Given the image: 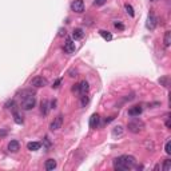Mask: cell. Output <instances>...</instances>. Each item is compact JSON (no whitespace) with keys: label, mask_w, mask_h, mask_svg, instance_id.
<instances>
[{"label":"cell","mask_w":171,"mask_h":171,"mask_svg":"<svg viewBox=\"0 0 171 171\" xmlns=\"http://www.w3.org/2000/svg\"><path fill=\"white\" fill-rule=\"evenodd\" d=\"M56 104H58L56 99H53V100L51 102V107H49V109H56Z\"/></svg>","instance_id":"cell-30"},{"label":"cell","mask_w":171,"mask_h":171,"mask_svg":"<svg viewBox=\"0 0 171 171\" xmlns=\"http://www.w3.org/2000/svg\"><path fill=\"white\" fill-rule=\"evenodd\" d=\"M48 110H49V106H48V100H42V103H40V112H42L43 115H47L48 114Z\"/></svg>","instance_id":"cell-15"},{"label":"cell","mask_w":171,"mask_h":171,"mask_svg":"<svg viewBox=\"0 0 171 171\" xmlns=\"http://www.w3.org/2000/svg\"><path fill=\"white\" fill-rule=\"evenodd\" d=\"M70 76H71V78H75V76H76V71L75 70H71L70 71Z\"/></svg>","instance_id":"cell-31"},{"label":"cell","mask_w":171,"mask_h":171,"mask_svg":"<svg viewBox=\"0 0 171 171\" xmlns=\"http://www.w3.org/2000/svg\"><path fill=\"white\" fill-rule=\"evenodd\" d=\"M156 24H158V17L155 16L154 12H150L148 13V17H147V23H146V28L150 30V31H154Z\"/></svg>","instance_id":"cell-4"},{"label":"cell","mask_w":171,"mask_h":171,"mask_svg":"<svg viewBox=\"0 0 171 171\" xmlns=\"http://www.w3.org/2000/svg\"><path fill=\"white\" fill-rule=\"evenodd\" d=\"M60 83H62V79H58L56 82L53 83V86H52V87H53V88H58V87H59V84H60Z\"/></svg>","instance_id":"cell-29"},{"label":"cell","mask_w":171,"mask_h":171,"mask_svg":"<svg viewBox=\"0 0 171 171\" xmlns=\"http://www.w3.org/2000/svg\"><path fill=\"white\" fill-rule=\"evenodd\" d=\"M164 151H166V154H171V141H167L166 142V145H164Z\"/></svg>","instance_id":"cell-25"},{"label":"cell","mask_w":171,"mask_h":171,"mask_svg":"<svg viewBox=\"0 0 171 171\" xmlns=\"http://www.w3.org/2000/svg\"><path fill=\"white\" fill-rule=\"evenodd\" d=\"M48 84L47 79L43 78V76H35V78L31 80V86L32 87H36V88H40V87H46Z\"/></svg>","instance_id":"cell-5"},{"label":"cell","mask_w":171,"mask_h":171,"mask_svg":"<svg viewBox=\"0 0 171 171\" xmlns=\"http://www.w3.org/2000/svg\"><path fill=\"white\" fill-rule=\"evenodd\" d=\"M151 2H156V0H151Z\"/></svg>","instance_id":"cell-36"},{"label":"cell","mask_w":171,"mask_h":171,"mask_svg":"<svg viewBox=\"0 0 171 171\" xmlns=\"http://www.w3.org/2000/svg\"><path fill=\"white\" fill-rule=\"evenodd\" d=\"M13 120H15L16 124H23V116L17 111H13Z\"/></svg>","instance_id":"cell-19"},{"label":"cell","mask_w":171,"mask_h":171,"mask_svg":"<svg viewBox=\"0 0 171 171\" xmlns=\"http://www.w3.org/2000/svg\"><path fill=\"white\" fill-rule=\"evenodd\" d=\"M123 132H124V130H123V127L120 124H118V126H115L114 128H112V136L114 138H116V136H122L123 135Z\"/></svg>","instance_id":"cell-14"},{"label":"cell","mask_w":171,"mask_h":171,"mask_svg":"<svg viewBox=\"0 0 171 171\" xmlns=\"http://www.w3.org/2000/svg\"><path fill=\"white\" fill-rule=\"evenodd\" d=\"M143 112V107L142 106H132L128 109V115L130 116H139Z\"/></svg>","instance_id":"cell-10"},{"label":"cell","mask_w":171,"mask_h":171,"mask_svg":"<svg viewBox=\"0 0 171 171\" xmlns=\"http://www.w3.org/2000/svg\"><path fill=\"white\" fill-rule=\"evenodd\" d=\"M15 106H16L15 100H8L6 104H4V107H6L7 110H13V109H15Z\"/></svg>","instance_id":"cell-23"},{"label":"cell","mask_w":171,"mask_h":171,"mask_svg":"<svg viewBox=\"0 0 171 171\" xmlns=\"http://www.w3.org/2000/svg\"><path fill=\"white\" fill-rule=\"evenodd\" d=\"M163 43H164V47H169L170 46V43H171V32H170V31H166V32H164Z\"/></svg>","instance_id":"cell-20"},{"label":"cell","mask_w":171,"mask_h":171,"mask_svg":"<svg viewBox=\"0 0 171 171\" xmlns=\"http://www.w3.org/2000/svg\"><path fill=\"white\" fill-rule=\"evenodd\" d=\"M40 147H42V145H40L39 142H30L28 145H27V148H28L30 151H38V150H40Z\"/></svg>","instance_id":"cell-16"},{"label":"cell","mask_w":171,"mask_h":171,"mask_svg":"<svg viewBox=\"0 0 171 171\" xmlns=\"http://www.w3.org/2000/svg\"><path fill=\"white\" fill-rule=\"evenodd\" d=\"M114 25H115V28H118V30H124V25L122 23H119V21H114Z\"/></svg>","instance_id":"cell-28"},{"label":"cell","mask_w":171,"mask_h":171,"mask_svg":"<svg viewBox=\"0 0 171 171\" xmlns=\"http://www.w3.org/2000/svg\"><path fill=\"white\" fill-rule=\"evenodd\" d=\"M20 150V143L17 141H11L8 143V151L10 152H17Z\"/></svg>","instance_id":"cell-12"},{"label":"cell","mask_w":171,"mask_h":171,"mask_svg":"<svg viewBox=\"0 0 171 171\" xmlns=\"http://www.w3.org/2000/svg\"><path fill=\"white\" fill-rule=\"evenodd\" d=\"M56 166H58V163H56L55 159H47V160H46V164H44V167H46L47 171H52V170L56 169Z\"/></svg>","instance_id":"cell-13"},{"label":"cell","mask_w":171,"mask_h":171,"mask_svg":"<svg viewBox=\"0 0 171 171\" xmlns=\"http://www.w3.org/2000/svg\"><path fill=\"white\" fill-rule=\"evenodd\" d=\"M63 35H66V30L60 28V30H59V36H63Z\"/></svg>","instance_id":"cell-32"},{"label":"cell","mask_w":171,"mask_h":171,"mask_svg":"<svg viewBox=\"0 0 171 171\" xmlns=\"http://www.w3.org/2000/svg\"><path fill=\"white\" fill-rule=\"evenodd\" d=\"M124 10H126V12H127L130 16H134V15H135L134 8H132L131 6H130V4H126V6H124Z\"/></svg>","instance_id":"cell-24"},{"label":"cell","mask_w":171,"mask_h":171,"mask_svg":"<svg viewBox=\"0 0 171 171\" xmlns=\"http://www.w3.org/2000/svg\"><path fill=\"white\" fill-rule=\"evenodd\" d=\"M136 159L132 155H120L118 158L114 159V169L118 171H126V170H131L135 167Z\"/></svg>","instance_id":"cell-1"},{"label":"cell","mask_w":171,"mask_h":171,"mask_svg":"<svg viewBox=\"0 0 171 171\" xmlns=\"http://www.w3.org/2000/svg\"><path fill=\"white\" fill-rule=\"evenodd\" d=\"M99 123H100V116H99V114H92L91 118H90V127L91 128H96Z\"/></svg>","instance_id":"cell-11"},{"label":"cell","mask_w":171,"mask_h":171,"mask_svg":"<svg viewBox=\"0 0 171 171\" xmlns=\"http://www.w3.org/2000/svg\"><path fill=\"white\" fill-rule=\"evenodd\" d=\"M90 90V84L87 80H82L80 83H78V92L79 95H84V94H87Z\"/></svg>","instance_id":"cell-9"},{"label":"cell","mask_w":171,"mask_h":171,"mask_svg":"<svg viewBox=\"0 0 171 171\" xmlns=\"http://www.w3.org/2000/svg\"><path fill=\"white\" fill-rule=\"evenodd\" d=\"M17 95L21 99V109L25 111L32 110L35 104H36V96H35V92L32 90H23Z\"/></svg>","instance_id":"cell-2"},{"label":"cell","mask_w":171,"mask_h":171,"mask_svg":"<svg viewBox=\"0 0 171 171\" xmlns=\"http://www.w3.org/2000/svg\"><path fill=\"white\" fill-rule=\"evenodd\" d=\"M99 34H100V36H102L103 39H104V40H107V42L112 40V35H111V32H109V31L100 30V31H99Z\"/></svg>","instance_id":"cell-18"},{"label":"cell","mask_w":171,"mask_h":171,"mask_svg":"<svg viewBox=\"0 0 171 171\" xmlns=\"http://www.w3.org/2000/svg\"><path fill=\"white\" fill-rule=\"evenodd\" d=\"M114 119H115V116H110L109 119H106V123H110V122H112Z\"/></svg>","instance_id":"cell-34"},{"label":"cell","mask_w":171,"mask_h":171,"mask_svg":"<svg viewBox=\"0 0 171 171\" xmlns=\"http://www.w3.org/2000/svg\"><path fill=\"white\" fill-rule=\"evenodd\" d=\"M90 102V96L87 95V94H84V95H80V106L82 107H86L88 104Z\"/></svg>","instance_id":"cell-21"},{"label":"cell","mask_w":171,"mask_h":171,"mask_svg":"<svg viewBox=\"0 0 171 171\" xmlns=\"http://www.w3.org/2000/svg\"><path fill=\"white\" fill-rule=\"evenodd\" d=\"M159 83L163 84L164 87H167V86H169V79L167 78H162V79H159Z\"/></svg>","instance_id":"cell-27"},{"label":"cell","mask_w":171,"mask_h":171,"mask_svg":"<svg viewBox=\"0 0 171 171\" xmlns=\"http://www.w3.org/2000/svg\"><path fill=\"white\" fill-rule=\"evenodd\" d=\"M171 170V159H164L163 162V171H170Z\"/></svg>","instance_id":"cell-22"},{"label":"cell","mask_w":171,"mask_h":171,"mask_svg":"<svg viewBox=\"0 0 171 171\" xmlns=\"http://www.w3.org/2000/svg\"><path fill=\"white\" fill-rule=\"evenodd\" d=\"M62 124H63V115H58L49 124V130L51 131H58L59 128H62Z\"/></svg>","instance_id":"cell-7"},{"label":"cell","mask_w":171,"mask_h":171,"mask_svg":"<svg viewBox=\"0 0 171 171\" xmlns=\"http://www.w3.org/2000/svg\"><path fill=\"white\" fill-rule=\"evenodd\" d=\"M107 0H94V6H98V7H100L103 6V4H106Z\"/></svg>","instance_id":"cell-26"},{"label":"cell","mask_w":171,"mask_h":171,"mask_svg":"<svg viewBox=\"0 0 171 171\" xmlns=\"http://www.w3.org/2000/svg\"><path fill=\"white\" fill-rule=\"evenodd\" d=\"M166 127H167V128H170V120H169V119L166 120Z\"/></svg>","instance_id":"cell-35"},{"label":"cell","mask_w":171,"mask_h":171,"mask_svg":"<svg viewBox=\"0 0 171 171\" xmlns=\"http://www.w3.org/2000/svg\"><path fill=\"white\" fill-rule=\"evenodd\" d=\"M84 36V32H83V30L82 28H75L74 30V32H72V38L75 40H79V39H82Z\"/></svg>","instance_id":"cell-17"},{"label":"cell","mask_w":171,"mask_h":171,"mask_svg":"<svg viewBox=\"0 0 171 171\" xmlns=\"http://www.w3.org/2000/svg\"><path fill=\"white\" fill-rule=\"evenodd\" d=\"M76 49V46H75V42L72 38H67L66 39V43H64V51L67 53H74Z\"/></svg>","instance_id":"cell-8"},{"label":"cell","mask_w":171,"mask_h":171,"mask_svg":"<svg viewBox=\"0 0 171 171\" xmlns=\"http://www.w3.org/2000/svg\"><path fill=\"white\" fill-rule=\"evenodd\" d=\"M127 128H128L130 132L139 134V132H142L143 130H145V123H143L142 120H139V119H134V120H131V122H128Z\"/></svg>","instance_id":"cell-3"},{"label":"cell","mask_w":171,"mask_h":171,"mask_svg":"<svg viewBox=\"0 0 171 171\" xmlns=\"http://www.w3.org/2000/svg\"><path fill=\"white\" fill-rule=\"evenodd\" d=\"M6 135H7V131H6V130H3V131H0V138L6 136Z\"/></svg>","instance_id":"cell-33"},{"label":"cell","mask_w":171,"mask_h":171,"mask_svg":"<svg viewBox=\"0 0 171 171\" xmlns=\"http://www.w3.org/2000/svg\"><path fill=\"white\" fill-rule=\"evenodd\" d=\"M71 10L76 13L84 12V2L83 0H74V2L71 3Z\"/></svg>","instance_id":"cell-6"}]
</instances>
